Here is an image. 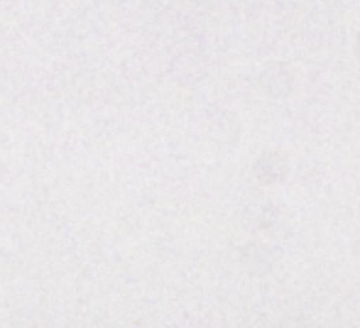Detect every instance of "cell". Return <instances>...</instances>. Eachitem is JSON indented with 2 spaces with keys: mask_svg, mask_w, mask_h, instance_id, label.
Returning a JSON list of instances; mask_svg holds the SVG:
<instances>
[{
  "mask_svg": "<svg viewBox=\"0 0 360 328\" xmlns=\"http://www.w3.org/2000/svg\"><path fill=\"white\" fill-rule=\"evenodd\" d=\"M356 54H358V59H360V34H358V39H356Z\"/></svg>",
  "mask_w": 360,
  "mask_h": 328,
  "instance_id": "5",
  "label": "cell"
},
{
  "mask_svg": "<svg viewBox=\"0 0 360 328\" xmlns=\"http://www.w3.org/2000/svg\"><path fill=\"white\" fill-rule=\"evenodd\" d=\"M252 174L260 184L265 186H275L282 184V181L289 176V159L285 152H277V150H270V152H262L260 157L252 164Z\"/></svg>",
  "mask_w": 360,
  "mask_h": 328,
  "instance_id": "2",
  "label": "cell"
},
{
  "mask_svg": "<svg viewBox=\"0 0 360 328\" xmlns=\"http://www.w3.org/2000/svg\"><path fill=\"white\" fill-rule=\"evenodd\" d=\"M260 86L272 98H285V96L294 91V86H297V77H294V72L287 64H270V67L262 69Z\"/></svg>",
  "mask_w": 360,
  "mask_h": 328,
  "instance_id": "3",
  "label": "cell"
},
{
  "mask_svg": "<svg viewBox=\"0 0 360 328\" xmlns=\"http://www.w3.org/2000/svg\"><path fill=\"white\" fill-rule=\"evenodd\" d=\"M257 225H260L262 233H267L270 238H285V235L289 233L287 211L280 209V206H262Z\"/></svg>",
  "mask_w": 360,
  "mask_h": 328,
  "instance_id": "4",
  "label": "cell"
},
{
  "mask_svg": "<svg viewBox=\"0 0 360 328\" xmlns=\"http://www.w3.org/2000/svg\"><path fill=\"white\" fill-rule=\"evenodd\" d=\"M240 265L250 277H265L275 270L277 257L270 245L260 243V240H250L240 247Z\"/></svg>",
  "mask_w": 360,
  "mask_h": 328,
  "instance_id": "1",
  "label": "cell"
}]
</instances>
